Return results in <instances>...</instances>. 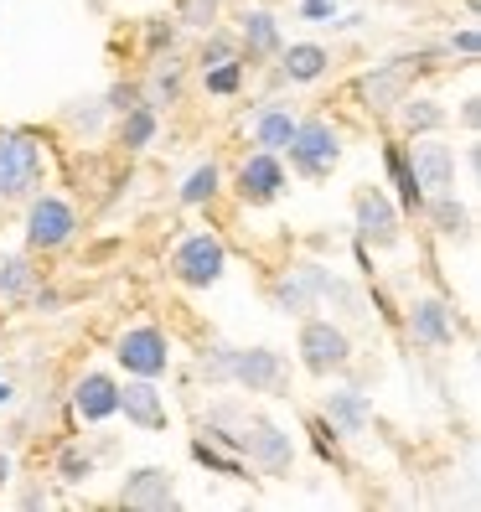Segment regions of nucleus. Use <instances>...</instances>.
<instances>
[{
  "label": "nucleus",
  "instance_id": "473e14b6",
  "mask_svg": "<svg viewBox=\"0 0 481 512\" xmlns=\"http://www.w3.org/2000/svg\"><path fill=\"white\" fill-rule=\"evenodd\" d=\"M109 109H104V99H73L68 109H63V130L68 135H83V140H99L104 130H109Z\"/></svg>",
  "mask_w": 481,
  "mask_h": 512
},
{
  "label": "nucleus",
  "instance_id": "f257e3e1",
  "mask_svg": "<svg viewBox=\"0 0 481 512\" xmlns=\"http://www.w3.org/2000/svg\"><path fill=\"white\" fill-rule=\"evenodd\" d=\"M83 238V213H78V202L63 197V192H47L37 187L32 197H26V213H21V244L26 254H68L73 244Z\"/></svg>",
  "mask_w": 481,
  "mask_h": 512
},
{
  "label": "nucleus",
  "instance_id": "72a5a7b5",
  "mask_svg": "<svg viewBox=\"0 0 481 512\" xmlns=\"http://www.w3.org/2000/svg\"><path fill=\"white\" fill-rule=\"evenodd\" d=\"M176 42H182V26H176V16H150L140 26V52L145 57H166L176 52Z\"/></svg>",
  "mask_w": 481,
  "mask_h": 512
},
{
  "label": "nucleus",
  "instance_id": "4c0bfd02",
  "mask_svg": "<svg viewBox=\"0 0 481 512\" xmlns=\"http://www.w3.org/2000/svg\"><path fill=\"white\" fill-rule=\"evenodd\" d=\"M223 6L228 0H176V26L182 32H207V26H218L223 21Z\"/></svg>",
  "mask_w": 481,
  "mask_h": 512
},
{
  "label": "nucleus",
  "instance_id": "f8f14e48",
  "mask_svg": "<svg viewBox=\"0 0 481 512\" xmlns=\"http://www.w3.org/2000/svg\"><path fill=\"white\" fill-rule=\"evenodd\" d=\"M228 388H244V394H259V399H280L290 388V357L275 347H233Z\"/></svg>",
  "mask_w": 481,
  "mask_h": 512
},
{
  "label": "nucleus",
  "instance_id": "9b49d317",
  "mask_svg": "<svg viewBox=\"0 0 481 512\" xmlns=\"http://www.w3.org/2000/svg\"><path fill=\"white\" fill-rule=\"evenodd\" d=\"M228 192L238 197V207H269V202H280L290 192L285 156H275V150H244L238 166H233Z\"/></svg>",
  "mask_w": 481,
  "mask_h": 512
},
{
  "label": "nucleus",
  "instance_id": "a18cd8bd",
  "mask_svg": "<svg viewBox=\"0 0 481 512\" xmlns=\"http://www.w3.org/2000/svg\"><path fill=\"white\" fill-rule=\"evenodd\" d=\"M16 481V461H11V450H0V492H6Z\"/></svg>",
  "mask_w": 481,
  "mask_h": 512
},
{
  "label": "nucleus",
  "instance_id": "412c9836",
  "mask_svg": "<svg viewBox=\"0 0 481 512\" xmlns=\"http://www.w3.org/2000/svg\"><path fill=\"white\" fill-rule=\"evenodd\" d=\"M326 425H332L342 440H352V435H363V430H373V419H378V409H373V394L368 388H352V383H337L332 394L321 399V409H316Z\"/></svg>",
  "mask_w": 481,
  "mask_h": 512
},
{
  "label": "nucleus",
  "instance_id": "2eb2a0df",
  "mask_svg": "<svg viewBox=\"0 0 481 512\" xmlns=\"http://www.w3.org/2000/svg\"><path fill=\"white\" fill-rule=\"evenodd\" d=\"M119 414H125V425L140 430V435H166L171 409H166L161 378H125L119 383Z\"/></svg>",
  "mask_w": 481,
  "mask_h": 512
},
{
  "label": "nucleus",
  "instance_id": "a19ab883",
  "mask_svg": "<svg viewBox=\"0 0 481 512\" xmlns=\"http://www.w3.org/2000/svg\"><path fill=\"white\" fill-rule=\"evenodd\" d=\"M99 99H104L109 114H125L130 104H140V78H119V83H109Z\"/></svg>",
  "mask_w": 481,
  "mask_h": 512
},
{
  "label": "nucleus",
  "instance_id": "20e7f679",
  "mask_svg": "<svg viewBox=\"0 0 481 512\" xmlns=\"http://www.w3.org/2000/svg\"><path fill=\"white\" fill-rule=\"evenodd\" d=\"M47 187V145L26 125H0V202H26Z\"/></svg>",
  "mask_w": 481,
  "mask_h": 512
},
{
  "label": "nucleus",
  "instance_id": "5701e85b",
  "mask_svg": "<svg viewBox=\"0 0 481 512\" xmlns=\"http://www.w3.org/2000/svg\"><path fill=\"white\" fill-rule=\"evenodd\" d=\"M394 114V130L404 135V140H419V135H445V125H450V109L435 99V94H409L388 109Z\"/></svg>",
  "mask_w": 481,
  "mask_h": 512
},
{
  "label": "nucleus",
  "instance_id": "7c9ffc66",
  "mask_svg": "<svg viewBox=\"0 0 481 512\" xmlns=\"http://www.w3.org/2000/svg\"><path fill=\"white\" fill-rule=\"evenodd\" d=\"M52 476L68 481V487H88V481L99 476V456L83 440H63V445H57V456H52Z\"/></svg>",
  "mask_w": 481,
  "mask_h": 512
},
{
  "label": "nucleus",
  "instance_id": "1a4fd4ad",
  "mask_svg": "<svg viewBox=\"0 0 481 512\" xmlns=\"http://www.w3.org/2000/svg\"><path fill=\"white\" fill-rule=\"evenodd\" d=\"M352 238L368 249H399L404 244V207L388 187L363 182L352 192Z\"/></svg>",
  "mask_w": 481,
  "mask_h": 512
},
{
  "label": "nucleus",
  "instance_id": "a878e982",
  "mask_svg": "<svg viewBox=\"0 0 481 512\" xmlns=\"http://www.w3.org/2000/svg\"><path fill=\"white\" fill-rule=\"evenodd\" d=\"M223 192H228L223 166L207 156V161H197V166L182 176V187H176V207H187V213H207V207H213Z\"/></svg>",
  "mask_w": 481,
  "mask_h": 512
},
{
  "label": "nucleus",
  "instance_id": "c85d7f7f",
  "mask_svg": "<svg viewBox=\"0 0 481 512\" xmlns=\"http://www.w3.org/2000/svg\"><path fill=\"white\" fill-rule=\"evenodd\" d=\"M42 280L37 269V254H0V300L6 306H26V295H32V285Z\"/></svg>",
  "mask_w": 481,
  "mask_h": 512
},
{
  "label": "nucleus",
  "instance_id": "6ab92c4d",
  "mask_svg": "<svg viewBox=\"0 0 481 512\" xmlns=\"http://www.w3.org/2000/svg\"><path fill=\"white\" fill-rule=\"evenodd\" d=\"M419 218H425V228L435 238H445V244H471L476 238V213H471L466 197H456V187L430 192L425 202H419Z\"/></svg>",
  "mask_w": 481,
  "mask_h": 512
},
{
  "label": "nucleus",
  "instance_id": "4be33fe9",
  "mask_svg": "<svg viewBox=\"0 0 481 512\" xmlns=\"http://www.w3.org/2000/svg\"><path fill=\"white\" fill-rule=\"evenodd\" d=\"M332 73V47L326 42H285L275 52V83L285 88H316Z\"/></svg>",
  "mask_w": 481,
  "mask_h": 512
},
{
  "label": "nucleus",
  "instance_id": "58836bf2",
  "mask_svg": "<svg viewBox=\"0 0 481 512\" xmlns=\"http://www.w3.org/2000/svg\"><path fill=\"white\" fill-rule=\"evenodd\" d=\"M440 52H445V57H461V68H476V57H481V32L466 21L461 32H450V42H445Z\"/></svg>",
  "mask_w": 481,
  "mask_h": 512
},
{
  "label": "nucleus",
  "instance_id": "393cba45",
  "mask_svg": "<svg viewBox=\"0 0 481 512\" xmlns=\"http://www.w3.org/2000/svg\"><path fill=\"white\" fill-rule=\"evenodd\" d=\"M109 125H114V140H119V150H125V156H145V150L161 140V109L140 99V104H130L125 114H114Z\"/></svg>",
  "mask_w": 481,
  "mask_h": 512
},
{
  "label": "nucleus",
  "instance_id": "c9c22d12",
  "mask_svg": "<svg viewBox=\"0 0 481 512\" xmlns=\"http://www.w3.org/2000/svg\"><path fill=\"white\" fill-rule=\"evenodd\" d=\"M306 435H311V445H316V456H321V466H332V471H347V456H342V435L326 425L321 414H306Z\"/></svg>",
  "mask_w": 481,
  "mask_h": 512
},
{
  "label": "nucleus",
  "instance_id": "a211bd4d",
  "mask_svg": "<svg viewBox=\"0 0 481 512\" xmlns=\"http://www.w3.org/2000/svg\"><path fill=\"white\" fill-rule=\"evenodd\" d=\"M119 502L135 507V512H166L182 502L176 492V471L171 466H135L125 481H119Z\"/></svg>",
  "mask_w": 481,
  "mask_h": 512
},
{
  "label": "nucleus",
  "instance_id": "c756f323",
  "mask_svg": "<svg viewBox=\"0 0 481 512\" xmlns=\"http://www.w3.org/2000/svg\"><path fill=\"white\" fill-rule=\"evenodd\" d=\"M249 63L244 57H228V63H213V68H197V83H202V94L207 99H238L249 88Z\"/></svg>",
  "mask_w": 481,
  "mask_h": 512
},
{
  "label": "nucleus",
  "instance_id": "7ed1b4c3",
  "mask_svg": "<svg viewBox=\"0 0 481 512\" xmlns=\"http://www.w3.org/2000/svg\"><path fill=\"white\" fill-rule=\"evenodd\" d=\"M347 156V135L332 114H300V125L285 145V161L300 182H326Z\"/></svg>",
  "mask_w": 481,
  "mask_h": 512
},
{
  "label": "nucleus",
  "instance_id": "423d86ee",
  "mask_svg": "<svg viewBox=\"0 0 481 512\" xmlns=\"http://www.w3.org/2000/svg\"><path fill=\"white\" fill-rule=\"evenodd\" d=\"M295 352H300V368L311 378H342L352 373L357 363V342L352 331L337 321V316H300V337H295Z\"/></svg>",
  "mask_w": 481,
  "mask_h": 512
},
{
  "label": "nucleus",
  "instance_id": "9d476101",
  "mask_svg": "<svg viewBox=\"0 0 481 512\" xmlns=\"http://www.w3.org/2000/svg\"><path fill=\"white\" fill-rule=\"evenodd\" d=\"M399 331L419 352H450L461 337V316L445 295H414L409 306H399Z\"/></svg>",
  "mask_w": 481,
  "mask_h": 512
},
{
  "label": "nucleus",
  "instance_id": "2f4dec72",
  "mask_svg": "<svg viewBox=\"0 0 481 512\" xmlns=\"http://www.w3.org/2000/svg\"><path fill=\"white\" fill-rule=\"evenodd\" d=\"M187 456H192L202 471L223 476V481H249V461H244V456H233V450H223V445H213V440H202V435L187 440Z\"/></svg>",
  "mask_w": 481,
  "mask_h": 512
},
{
  "label": "nucleus",
  "instance_id": "6e6552de",
  "mask_svg": "<svg viewBox=\"0 0 481 512\" xmlns=\"http://www.w3.org/2000/svg\"><path fill=\"white\" fill-rule=\"evenodd\" d=\"M114 363L125 378H166L176 363L171 331L161 321H135L114 337Z\"/></svg>",
  "mask_w": 481,
  "mask_h": 512
},
{
  "label": "nucleus",
  "instance_id": "ea45409f",
  "mask_svg": "<svg viewBox=\"0 0 481 512\" xmlns=\"http://www.w3.org/2000/svg\"><path fill=\"white\" fill-rule=\"evenodd\" d=\"M342 16V0H295V21L306 26H332Z\"/></svg>",
  "mask_w": 481,
  "mask_h": 512
},
{
  "label": "nucleus",
  "instance_id": "f3484780",
  "mask_svg": "<svg viewBox=\"0 0 481 512\" xmlns=\"http://www.w3.org/2000/svg\"><path fill=\"white\" fill-rule=\"evenodd\" d=\"M233 37H238V57H244L249 68H264V63H275V52L285 47V26L269 6H244Z\"/></svg>",
  "mask_w": 481,
  "mask_h": 512
},
{
  "label": "nucleus",
  "instance_id": "f03ea898",
  "mask_svg": "<svg viewBox=\"0 0 481 512\" xmlns=\"http://www.w3.org/2000/svg\"><path fill=\"white\" fill-rule=\"evenodd\" d=\"M440 47H414V52H394V57H383V63H373L368 73H357V83H352V94H357V104H363L368 114H388L394 109L409 88H414V78H425V73H435V63H440Z\"/></svg>",
  "mask_w": 481,
  "mask_h": 512
},
{
  "label": "nucleus",
  "instance_id": "39448f33",
  "mask_svg": "<svg viewBox=\"0 0 481 512\" xmlns=\"http://www.w3.org/2000/svg\"><path fill=\"white\" fill-rule=\"evenodd\" d=\"M166 269H171V280L182 285V290H197V295H202V290H213V285L228 280L233 254H228V244H223V233L192 228V233L176 238V249H171Z\"/></svg>",
  "mask_w": 481,
  "mask_h": 512
},
{
  "label": "nucleus",
  "instance_id": "aec40b11",
  "mask_svg": "<svg viewBox=\"0 0 481 512\" xmlns=\"http://www.w3.org/2000/svg\"><path fill=\"white\" fill-rule=\"evenodd\" d=\"M295 125H300V109H295L290 99H259V104L249 109L244 135H249L254 150H275V156H285Z\"/></svg>",
  "mask_w": 481,
  "mask_h": 512
},
{
  "label": "nucleus",
  "instance_id": "cd10ccee",
  "mask_svg": "<svg viewBox=\"0 0 481 512\" xmlns=\"http://www.w3.org/2000/svg\"><path fill=\"white\" fill-rule=\"evenodd\" d=\"M383 176H388V192H394V202L404 207V218L419 213L425 192H419L414 171H409V150H404V140H383Z\"/></svg>",
  "mask_w": 481,
  "mask_h": 512
},
{
  "label": "nucleus",
  "instance_id": "c03bdc74",
  "mask_svg": "<svg viewBox=\"0 0 481 512\" xmlns=\"http://www.w3.org/2000/svg\"><path fill=\"white\" fill-rule=\"evenodd\" d=\"M461 125H466V135H476V125H481V99L476 94L461 99Z\"/></svg>",
  "mask_w": 481,
  "mask_h": 512
},
{
  "label": "nucleus",
  "instance_id": "f704fd0d",
  "mask_svg": "<svg viewBox=\"0 0 481 512\" xmlns=\"http://www.w3.org/2000/svg\"><path fill=\"white\" fill-rule=\"evenodd\" d=\"M197 68H213V63H228V57H238V37H233V26H207V32H197Z\"/></svg>",
  "mask_w": 481,
  "mask_h": 512
},
{
  "label": "nucleus",
  "instance_id": "37998d69",
  "mask_svg": "<svg viewBox=\"0 0 481 512\" xmlns=\"http://www.w3.org/2000/svg\"><path fill=\"white\" fill-rule=\"evenodd\" d=\"M21 404V388H16V378L11 373H0V414H11Z\"/></svg>",
  "mask_w": 481,
  "mask_h": 512
},
{
  "label": "nucleus",
  "instance_id": "49530a36",
  "mask_svg": "<svg viewBox=\"0 0 481 512\" xmlns=\"http://www.w3.org/2000/svg\"><path fill=\"white\" fill-rule=\"evenodd\" d=\"M47 502H52V497H47L42 487H32V492H21V507H47Z\"/></svg>",
  "mask_w": 481,
  "mask_h": 512
},
{
  "label": "nucleus",
  "instance_id": "79ce46f5",
  "mask_svg": "<svg viewBox=\"0 0 481 512\" xmlns=\"http://www.w3.org/2000/svg\"><path fill=\"white\" fill-rule=\"evenodd\" d=\"M26 306H32L37 316H57V311L68 306V295L57 290V285H47V280H37V285H32V295H26Z\"/></svg>",
  "mask_w": 481,
  "mask_h": 512
},
{
  "label": "nucleus",
  "instance_id": "b1692460",
  "mask_svg": "<svg viewBox=\"0 0 481 512\" xmlns=\"http://www.w3.org/2000/svg\"><path fill=\"white\" fill-rule=\"evenodd\" d=\"M187 63L176 52H166V57H150V73L140 78V99L145 104H156V109H171V104H182L187 99Z\"/></svg>",
  "mask_w": 481,
  "mask_h": 512
},
{
  "label": "nucleus",
  "instance_id": "e433bc0d",
  "mask_svg": "<svg viewBox=\"0 0 481 512\" xmlns=\"http://www.w3.org/2000/svg\"><path fill=\"white\" fill-rule=\"evenodd\" d=\"M228 368H233V342H207L197 352V378L207 388H228Z\"/></svg>",
  "mask_w": 481,
  "mask_h": 512
},
{
  "label": "nucleus",
  "instance_id": "bb28decb",
  "mask_svg": "<svg viewBox=\"0 0 481 512\" xmlns=\"http://www.w3.org/2000/svg\"><path fill=\"white\" fill-rule=\"evenodd\" d=\"M321 306H332L337 321H373L368 290L357 285V280H347V275H337L332 264H326V275H321Z\"/></svg>",
  "mask_w": 481,
  "mask_h": 512
},
{
  "label": "nucleus",
  "instance_id": "4468645a",
  "mask_svg": "<svg viewBox=\"0 0 481 512\" xmlns=\"http://www.w3.org/2000/svg\"><path fill=\"white\" fill-rule=\"evenodd\" d=\"M68 414L78 419V425L88 430H99L109 425V419L119 414V378L104 373V368H88L68 383Z\"/></svg>",
  "mask_w": 481,
  "mask_h": 512
},
{
  "label": "nucleus",
  "instance_id": "ddd939ff",
  "mask_svg": "<svg viewBox=\"0 0 481 512\" xmlns=\"http://www.w3.org/2000/svg\"><path fill=\"white\" fill-rule=\"evenodd\" d=\"M321 259H300V264H290V269H280V275H269V306H275L280 316H311V311H321Z\"/></svg>",
  "mask_w": 481,
  "mask_h": 512
},
{
  "label": "nucleus",
  "instance_id": "dca6fc26",
  "mask_svg": "<svg viewBox=\"0 0 481 512\" xmlns=\"http://www.w3.org/2000/svg\"><path fill=\"white\" fill-rule=\"evenodd\" d=\"M409 150V171H414V182L419 192H450L456 187V145H450L445 135H419V140H404Z\"/></svg>",
  "mask_w": 481,
  "mask_h": 512
},
{
  "label": "nucleus",
  "instance_id": "0eeeda50",
  "mask_svg": "<svg viewBox=\"0 0 481 512\" xmlns=\"http://www.w3.org/2000/svg\"><path fill=\"white\" fill-rule=\"evenodd\" d=\"M238 435H244V461H249V471H259V476H269V481H280V476H290L295 471V435L280 425V419H269V414H259V409H244V425H238Z\"/></svg>",
  "mask_w": 481,
  "mask_h": 512
}]
</instances>
